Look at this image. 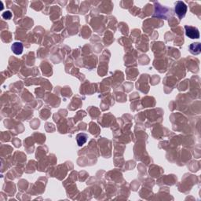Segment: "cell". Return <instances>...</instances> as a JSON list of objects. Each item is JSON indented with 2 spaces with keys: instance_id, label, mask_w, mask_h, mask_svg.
<instances>
[{
  "instance_id": "cell-4",
  "label": "cell",
  "mask_w": 201,
  "mask_h": 201,
  "mask_svg": "<svg viewBox=\"0 0 201 201\" xmlns=\"http://www.w3.org/2000/svg\"><path fill=\"white\" fill-rule=\"evenodd\" d=\"M189 50H190V52L192 53V54H195V55H197V54L200 53L201 52L200 43H192V44L189 46Z\"/></svg>"
},
{
  "instance_id": "cell-3",
  "label": "cell",
  "mask_w": 201,
  "mask_h": 201,
  "mask_svg": "<svg viewBox=\"0 0 201 201\" xmlns=\"http://www.w3.org/2000/svg\"><path fill=\"white\" fill-rule=\"evenodd\" d=\"M11 49L15 54L20 55L23 52V45L21 43H14L11 46Z\"/></svg>"
},
{
  "instance_id": "cell-2",
  "label": "cell",
  "mask_w": 201,
  "mask_h": 201,
  "mask_svg": "<svg viewBox=\"0 0 201 201\" xmlns=\"http://www.w3.org/2000/svg\"><path fill=\"white\" fill-rule=\"evenodd\" d=\"M185 34L190 39H199V32L196 28L192 26H188L185 25Z\"/></svg>"
},
{
  "instance_id": "cell-5",
  "label": "cell",
  "mask_w": 201,
  "mask_h": 201,
  "mask_svg": "<svg viewBox=\"0 0 201 201\" xmlns=\"http://www.w3.org/2000/svg\"><path fill=\"white\" fill-rule=\"evenodd\" d=\"M88 136L86 134V133H80L79 134H77L76 136V140H77V143H78L79 146H82L87 142V141Z\"/></svg>"
},
{
  "instance_id": "cell-1",
  "label": "cell",
  "mask_w": 201,
  "mask_h": 201,
  "mask_svg": "<svg viewBox=\"0 0 201 201\" xmlns=\"http://www.w3.org/2000/svg\"><path fill=\"white\" fill-rule=\"evenodd\" d=\"M187 12V6L183 2L178 1L177 2L176 5H175V13L178 15V17L180 19H182V17L185 16V14Z\"/></svg>"
},
{
  "instance_id": "cell-6",
  "label": "cell",
  "mask_w": 201,
  "mask_h": 201,
  "mask_svg": "<svg viewBox=\"0 0 201 201\" xmlns=\"http://www.w3.org/2000/svg\"><path fill=\"white\" fill-rule=\"evenodd\" d=\"M2 17L4 18V19H10L11 17H12V14L10 13V11H6V12H4L3 14H2Z\"/></svg>"
}]
</instances>
